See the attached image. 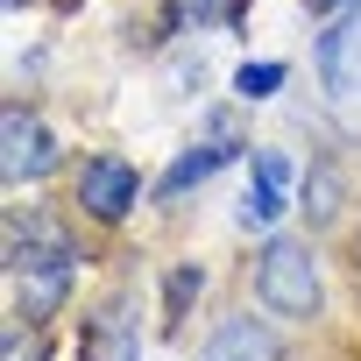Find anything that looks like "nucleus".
<instances>
[{"mask_svg":"<svg viewBox=\"0 0 361 361\" xmlns=\"http://www.w3.org/2000/svg\"><path fill=\"white\" fill-rule=\"evenodd\" d=\"M255 290H262V305H269L276 319H312V312H319V269H312V248L290 241V234H276V241L262 248V262H255Z\"/></svg>","mask_w":361,"mask_h":361,"instance_id":"f257e3e1","label":"nucleus"},{"mask_svg":"<svg viewBox=\"0 0 361 361\" xmlns=\"http://www.w3.org/2000/svg\"><path fill=\"white\" fill-rule=\"evenodd\" d=\"M199 361H283V347H276L269 326H255V319H227V326L199 347Z\"/></svg>","mask_w":361,"mask_h":361,"instance_id":"39448f33","label":"nucleus"},{"mask_svg":"<svg viewBox=\"0 0 361 361\" xmlns=\"http://www.w3.org/2000/svg\"><path fill=\"white\" fill-rule=\"evenodd\" d=\"M0 135H8V177H15V185H22V177H43V170L57 163L50 128H43V121H29L22 106H8V114H0Z\"/></svg>","mask_w":361,"mask_h":361,"instance_id":"20e7f679","label":"nucleus"},{"mask_svg":"<svg viewBox=\"0 0 361 361\" xmlns=\"http://www.w3.org/2000/svg\"><path fill=\"white\" fill-rule=\"evenodd\" d=\"M283 177H290V163L276 149H262L255 156V177H248V199H241V227H269L283 213Z\"/></svg>","mask_w":361,"mask_h":361,"instance_id":"423d86ee","label":"nucleus"},{"mask_svg":"<svg viewBox=\"0 0 361 361\" xmlns=\"http://www.w3.org/2000/svg\"><path fill=\"white\" fill-rule=\"evenodd\" d=\"M276 85H283V64H241V78H234L241 99H269Z\"/></svg>","mask_w":361,"mask_h":361,"instance_id":"9d476101","label":"nucleus"},{"mask_svg":"<svg viewBox=\"0 0 361 361\" xmlns=\"http://www.w3.org/2000/svg\"><path fill=\"white\" fill-rule=\"evenodd\" d=\"M227 156H234V142H220V149H185V156H177V163L163 170V199H177V192H192L199 177H213V170H220Z\"/></svg>","mask_w":361,"mask_h":361,"instance_id":"6e6552de","label":"nucleus"},{"mask_svg":"<svg viewBox=\"0 0 361 361\" xmlns=\"http://www.w3.org/2000/svg\"><path fill=\"white\" fill-rule=\"evenodd\" d=\"M15 276H22V319H50L71 290V241L57 227H36L29 255L15 248Z\"/></svg>","mask_w":361,"mask_h":361,"instance_id":"f03ea898","label":"nucleus"},{"mask_svg":"<svg viewBox=\"0 0 361 361\" xmlns=\"http://www.w3.org/2000/svg\"><path fill=\"white\" fill-rule=\"evenodd\" d=\"M305 8H312V15H333V8H347V0H305Z\"/></svg>","mask_w":361,"mask_h":361,"instance_id":"ddd939ff","label":"nucleus"},{"mask_svg":"<svg viewBox=\"0 0 361 361\" xmlns=\"http://www.w3.org/2000/svg\"><path fill=\"white\" fill-rule=\"evenodd\" d=\"M305 213H312V220H333V213H340V170H333V163H319V170L305 177Z\"/></svg>","mask_w":361,"mask_h":361,"instance_id":"1a4fd4ad","label":"nucleus"},{"mask_svg":"<svg viewBox=\"0 0 361 361\" xmlns=\"http://www.w3.org/2000/svg\"><path fill=\"white\" fill-rule=\"evenodd\" d=\"M135 199H142V177H135L128 156H92V163L78 170V206H85L92 220H128Z\"/></svg>","mask_w":361,"mask_h":361,"instance_id":"7ed1b4c3","label":"nucleus"},{"mask_svg":"<svg viewBox=\"0 0 361 361\" xmlns=\"http://www.w3.org/2000/svg\"><path fill=\"white\" fill-rule=\"evenodd\" d=\"M354 50H361V22H340V29H326V43H319L326 92H354Z\"/></svg>","mask_w":361,"mask_h":361,"instance_id":"0eeeda50","label":"nucleus"},{"mask_svg":"<svg viewBox=\"0 0 361 361\" xmlns=\"http://www.w3.org/2000/svg\"><path fill=\"white\" fill-rule=\"evenodd\" d=\"M8 361H43V347H36V340H22V333H8Z\"/></svg>","mask_w":361,"mask_h":361,"instance_id":"9b49d317","label":"nucleus"},{"mask_svg":"<svg viewBox=\"0 0 361 361\" xmlns=\"http://www.w3.org/2000/svg\"><path fill=\"white\" fill-rule=\"evenodd\" d=\"M220 0H177V15H213Z\"/></svg>","mask_w":361,"mask_h":361,"instance_id":"f8f14e48","label":"nucleus"}]
</instances>
